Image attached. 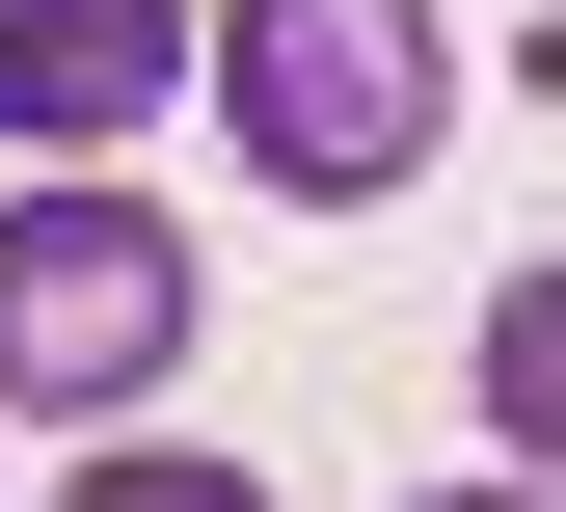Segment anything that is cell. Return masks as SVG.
<instances>
[{"label": "cell", "mask_w": 566, "mask_h": 512, "mask_svg": "<svg viewBox=\"0 0 566 512\" xmlns=\"http://www.w3.org/2000/svg\"><path fill=\"white\" fill-rule=\"evenodd\" d=\"M163 351H189V243H163L108 163L0 216V405H135Z\"/></svg>", "instance_id": "obj_2"}, {"label": "cell", "mask_w": 566, "mask_h": 512, "mask_svg": "<svg viewBox=\"0 0 566 512\" xmlns=\"http://www.w3.org/2000/svg\"><path fill=\"white\" fill-rule=\"evenodd\" d=\"M189 108L243 135V189L378 216L405 163H432V108H459V28L432 0H217V28H189Z\"/></svg>", "instance_id": "obj_1"}, {"label": "cell", "mask_w": 566, "mask_h": 512, "mask_svg": "<svg viewBox=\"0 0 566 512\" xmlns=\"http://www.w3.org/2000/svg\"><path fill=\"white\" fill-rule=\"evenodd\" d=\"M135 108H189V0H28V135L108 163Z\"/></svg>", "instance_id": "obj_3"}, {"label": "cell", "mask_w": 566, "mask_h": 512, "mask_svg": "<svg viewBox=\"0 0 566 512\" xmlns=\"http://www.w3.org/2000/svg\"><path fill=\"white\" fill-rule=\"evenodd\" d=\"M459 512H485V485H459Z\"/></svg>", "instance_id": "obj_7"}, {"label": "cell", "mask_w": 566, "mask_h": 512, "mask_svg": "<svg viewBox=\"0 0 566 512\" xmlns=\"http://www.w3.org/2000/svg\"><path fill=\"white\" fill-rule=\"evenodd\" d=\"M0 135H28V0H0Z\"/></svg>", "instance_id": "obj_6"}, {"label": "cell", "mask_w": 566, "mask_h": 512, "mask_svg": "<svg viewBox=\"0 0 566 512\" xmlns=\"http://www.w3.org/2000/svg\"><path fill=\"white\" fill-rule=\"evenodd\" d=\"M485 431L566 485V270H513V297H485Z\"/></svg>", "instance_id": "obj_4"}, {"label": "cell", "mask_w": 566, "mask_h": 512, "mask_svg": "<svg viewBox=\"0 0 566 512\" xmlns=\"http://www.w3.org/2000/svg\"><path fill=\"white\" fill-rule=\"evenodd\" d=\"M54 512H270L243 459H108V485H54Z\"/></svg>", "instance_id": "obj_5"}]
</instances>
